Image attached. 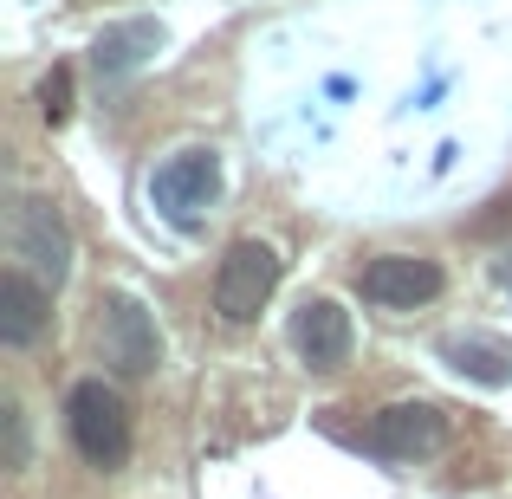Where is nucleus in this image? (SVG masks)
Here are the masks:
<instances>
[{"label":"nucleus","mask_w":512,"mask_h":499,"mask_svg":"<svg viewBox=\"0 0 512 499\" xmlns=\"http://www.w3.org/2000/svg\"><path fill=\"white\" fill-rule=\"evenodd\" d=\"M91 337H98V357H104V370L111 376H150L156 363H163V325H156V312L137 299V292H124V286H104L98 292V305H91Z\"/></svg>","instance_id":"obj_1"},{"label":"nucleus","mask_w":512,"mask_h":499,"mask_svg":"<svg viewBox=\"0 0 512 499\" xmlns=\"http://www.w3.org/2000/svg\"><path fill=\"white\" fill-rule=\"evenodd\" d=\"M65 435H72V448L85 454L98 474H117V467L130 461V448H137L130 402L117 396L104 376H85V383H72V396H65Z\"/></svg>","instance_id":"obj_2"},{"label":"nucleus","mask_w":512,"mask_h":499,"mask_svg":"<svg viewBox=\"0 0 512 499\" xmlns=\"http://www.w3.org/2000/svg\"><path fill=\"white\" fill-rule=\"evenodd\" d=\"M214 201H221V150L188 143V150H175V156H163V163L150 169V208H156V221L175 227V234H195V227L214 214Z\"/></svg>","instance_id":"obj_3"},{"label":"nucleus","mask_w":512,"mask_h":499,"mask_svg":"<svg viewBox=\"0 0 512 499\" xmlns=\"http://www.w3.org/2000/svg\"><path fill=\"white\" fill-rule=\"evenodd\" d=\"M279 273L286 266H279V253L266 240H234L221 253V266H214V312L227 325H253L266 312V299L279 292Z\"/></svg>","instance_id":"obj_4"},{"label":"nucleus","mask_w":512,"mask_h":499,"mask_svg":"<svg viewBox=\"0 0 512 499\" xmlns=\"http://www.w3.org/2000/svg\"><path fill=\"white\" fill-rule=\"evenodd\" d=\"M13 266H26L33 279H46V286H65V273H72V227H65L59 201L46 195H20L13 201Z\"/></svg>","instance_id":"obj_5"},{"label":"nucleus","mask_w":512,"mask_h":499,"mask_svg":"<svg viewBox=\"0 0 512 499\" xmlns=\"http://www.w3.org/2000/svg\"><path fill=\"white\" fill-rule=\"evenodd\" d=\"M363 448H370L376 461L415 467V461H428V454L448 448V415H441L435 402H389V409L370 415V428H363Z\"/></svg>","instance_id":"obj_6"},{"label":"nucleus","mask_w":512,"mask_h":499,"mask_svg":"<svg viewBox=\"0 0 512 499\" xmlns=\"http://www.w3.org/2000/svg\"><path fill=\"white\" fill-rule=\"evenodd\" d=\"M441 286H448V273H441V260H428V253H376V260L357 273L363 305H376V312H415V305H435Z\"/></svg>","instance_id":"obj_7"},{"label":"nucleus","mask_w":512,"mask_h":499,"mask_svg":"<svg viewBox=\"0 0 512 499\" xmlns=\"http://www.w3.org/2000/svg\"><path fill=\"white\" fill-rule=\"evenodd\" d=\"M292 350H299V363H312L318 376L344 370L350 363V344H357V325H350V312L338 299H305L299 312H292Z\"/></svg>","instance_id":"obj_8"},{"label":"nucleus","mask_w":512,"mask_h":499,"mask_svg":"<svg viewBox=\"0 0 512 499\" xmlns=\"http://www.w3.org/2000/svg\"><path fill=\"white\" fill-rule=\"evenodd\" d=\"M46 325H52V286L33 279L26 266H7L0 273V344L26 350L46 337Z\"/></svg>","instance_id":"obj_9"},{"label":"nucleus","mask_w":512,"mask_h":499,"mask_svg":"<svg viewBox=\"0 0 512 499\" xmlns=\"http://www.w3.org/2000/svg\"><path fill=\"white\" fill-rule=\"evenodd\" d=\"M163 46H169L163 20H143V13H137V20H117V26H104L98 46H91V72H98L104 85H117V78L143 72Z\"/></svg>","instance_id":"obj_10"},{"label":"nucleus","mask_w":512,"mask_h":499,"mask_svg":"<svg viewBox=\"0 0 512 499\" xmlns=\"http://www.w3.org/2000/svg\"><path fill=\"white\" fill-rule=\"evenodd\" d=\"M441 363H448L454 376H467V383H480V389L512 383V344L493 337V331H448L441 337Z\"/></svg>","instance_id":"obj_11"},{"label":"nucleus","mask_w":512,"mask_h":499,"mask_svg":"<svg viewBox=\"0 0 512 499\" xmlns=\"http://www.w3.org/2000/svg\"><path fill=\"white\" fill-rule=\"evenodd\" d=\"M39 117H46V124H65V117H72V65H52V72L39 78Z\"/></svg>","instance_id":"obj_12"},{"label":"nucleus","mask_w":512,"mask_h":499,"mask_svg":"<svg viewBox=\"0 0 512 499\" xmlns=\"http://www.w3.org/2000/svg\"><path fill=\"white\" fill-rule=\"evenodd\" d=\"M0 422H7V467H26V415H20V402H0Z\"/></svg>","instance_id":"obj_13"},{"label":"nucleus","mask_w":512,"mask_h":499,"mask_svg":"<svg viewBox=\"0 0 512 499\" xmlns=\"http://www.w3.org/2000/svg\"><path fill=\"white\" fill-rule=\"evenodd\" d=\"M500 286H506V299H512V247H506V260H500Z\"/></svg>","instance_id":"obj_14"}]
</instances>
